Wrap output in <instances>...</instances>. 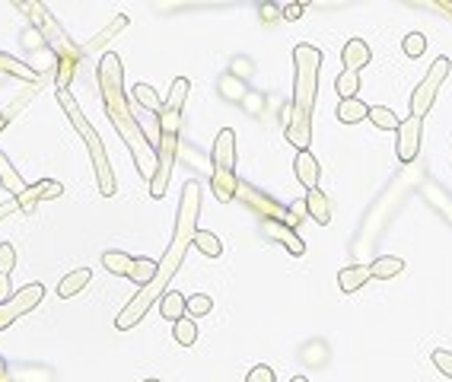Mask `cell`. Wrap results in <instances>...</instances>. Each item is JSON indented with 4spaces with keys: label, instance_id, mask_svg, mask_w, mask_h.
I'll use <instances>...</instances> for the list:
<instances>
[{
    "label": "cell",
    "instance_id": "cell-1",
    "mask_svg": "<svg viewBox=\"0 0 452 382\" xmlns=\"http://www.w3.org/2000/svg\"><path fill=\"white\" fill-rule=\"evenodd\" d=\"M198 210H201V188H198V182H188L185 191H182L179 217H175V236H172V243H169V252L163 255V261L156 264L153 280H150L146 287H140L137 296H134L131 303H128L125 309L118 313L115 325H118L121 332L134 328L140 319H144L146 309H150L156 299H163L169 280H172L175 271L182 268V258H185L188 245H191V239H195V233H198Z\"/></svg>",
    "mask_w": 452,
    "mask_h": 382
},
{
    "label": "cell",
    "instance_id": "cell-2",
    "mask_svg": "<svg viewBox=\"0 0 452 382\" xmlns=\"http://www.w3.org/2000/svg\"><path fill=\"white\" fill-rule=\"evenodd\" d=\"M99 90H102L105 111H109L115 131L131 146L137 172L144 175L146 182H153L156 179V150L150 146L140 121L134 118L131 102H128V96H125V64H121V57L115 55V51H105L102 61H99Z\"/></svg>",
    "mask_w": 452,
    "mask_h": 382
},
{
    "label": "cell",
    "instance_id": "cell-3",
    "mask_svg": "<svg viewBox=\"0 0 452 382\" xmlns=\"http://www.w3.org/2000/svg\"><path fill=\"white\" fill-rule=\"evenodd\" d=\"M296 57V93H293V118L287 128V140L296 150L309 146V118H313V105H315V90H319V64L322 55L313 45H296L293 51Z\"/></svg>",
    "mask_w": 452,
    "mask_h": 382
},
{
    "label": "cell",
    "instance_id": "cell-4",
    "mask_svg": "<svg viewBox=\"0 0 452 382\" xmlns=\"http://www.w3.org/2000/svg\"><path fill=\"white\" fill-rule=\"evenodd\" d=\"M57 102H61V109L67 111V118L74 121L77 134L83 137L86 150H90V160H93V169H96V182H99V195L111 198V195H115V175H111V166H109V153H105V144L99 140V134L93 131V125L86 121V115L80 111V105L74 102L70 90H57Z\"/></svg>",
    "mask_w": 452,
    "mask_h": 382
},
{
    "label": "cell",
    "instance_id": "cell-5",
    "mask_svg": "<svg viewBox=\"0 0 452 382\" xmlns=\"http://www.w3.org/2000/svg\"><path fill=\"white\" fill-rule=\"evenodd\" d=\"M233 166H236V134L226 128V131L217 134L214 144V195L220 201H230L236 195V175H233Z\"/></svg>",
    "mask_w": 452,
    "mask_h": 382
},
{
    "label": "cell",
    "instance_id": "cell-6",
    "mask_svg": "<svg viewBox=\"0 0 452 382\" xmlns=\"http://www.w3.org/2000/svg\"><path fill=\"white\" fill-rule=\"evenodd\" d=\"M42 296H45V287L42 284H26L22 290H16L7 303H0V332L13 325L20 315L32 313L35 306L42 303Z\"/></svg>",
    "mask_w": 452,
    "mask_h": 382
},
{
    "label": "cell",
    "instance_id": "cell-7",
    "mask_svg": "<svg viewBox=\"0 0 452 382\" xmlns=\"http://www.w3.org/2000/svg\"><path fill=\"white\" fill-rule=\"evenodd\" d=\"M446 74H449V61L439 57V61L433 64V70L427 74V80L414 90V96H411V115H414V118H424L427 111H430V105H433V99H437V90H439Z\"/></svg>",
    "mask_w": 452,
    "mask_h": 382
},
{
    "label": "cell",
    "instance_id": "cell-8",
    "mask_svg": "<svg viewBox=\"0 0 452 382\" xmlns=\"http://www.w3.org/2000/svg\"><path fill=\"white\" fill-rule=\"evenodd\" d=\"M418 146H420V118L411 115L404 125H398V160L411 163L418 156Z\"/></svg>",
    "mask_w": 452,
    "mask_h": 382
},
{
    "label": "cell",
    "instance_id": "cell-9",
    "mask_svg": "<svg viewBox=\"0 0 452 382\" xmlns=\"http://www.w3.org/2000/svg\"><path fill=\"white\" fill-rule=\"evenodd\" d=\"M61 191H64V188L57 185V182L45 179V182H39V185L26 188V191H22V195L16 198V201H20V210H22V214H32V210L39 207V204L45 201V198H57Z\"/></svg>",
    "mask_w": 452,
    "mask_h": 382
},
{
    "label": "cell",
    "instance_id": "cell-10",
    "mask_svg": "<svg viewBox=\"0 0 452 382\" xmlns=\"http://www.w3.org/2000/svg\"><path fill=\"white\" fill-rule=\"evenodd\" d=\"M265 233L271 239H278V243H284L287 249H290V255H306V245H303V239L293 233V226H284V223H265Z\"/></svg>",
    "mask_w": 452,
    "mask_h": 382
},
{
    "label": "cell",
    "instance_id": "cell-11",
    "mask_svg": "<svg viewBox=\"0 0 452 382\" xmlns=\"http://www.w3.org/2000/svg\"><path fill=\"white\" fill-rule=\"evenodd\" d=\"M296 179L306 188H315V182H319V163H315V156L309 150L296 153Z\"/></svg>",
    "mask_w": 452,
    "mask_h": 382
},
{
    "label": "cell",
    "instance_id": "cell-12",
    "mask_svg": "<svg viewBox=\"0 0 452 382\" xmlns=\"http://www.w3.org/2000/svg\"><path fill=\"white\" fill-rule=\"evenodd\" d=\"M402 271H404V261L398 255H379L373 264H369V278H379V280H389Z\"/></svg>",
    "mask_w": 452,
    "mask_h": 382
},
{
    "label": "cell",
    "instance_id": "cell-13",
    "mask_svg": "<svg viewBox=\"0 0 452 382\" xmlns=\"http://www.w3.org/2000/svg\"><path fill=\"white\" fill-rule=\"evenodd\" d=\"M102 268L109 274H118V278H131L134 258L125 255V252H118V249H111V252H105V255H102Z\"/></svg>",
    "mask_w": 452,
    "mask_h": 382
},
{
    "label": "cell",
    "instance_id": "cell-14",
    "mask_svg": "<svg viewBox=\"0 0 452 382\" xmlns=\"http://www.w3.org/2000/svg\"><path fill=\"white\" fill-rule=\"evenodd\" d=\"M90 278H93L90 268H77V271H70L67 278H64L61 284H57V296H61V299H70L74 293H80L86 284H90Z\"/></svg>",
    "mask_w": 452,
    "mask_h": 382
},
{
    "label": "cell",
    "instance_id": "cell-15",
    "mask_svg": "<svg viewBox=\"0 0 452 382\" xmlns=\"http://www.w3.org/2000/svg\"><path fill=\"white\" fill-rule=\"evenodd\" d=\"M0 185L7 188V191H10V195H13V198H20L22 191H26V188H29L26 182L20 179V172H16V169L10 166V160H7V156H4V150H0Z\"/></svg>",
    "mask_w": 452,
    "mask_h": 382
},
{
    "label": "cell",
    "instance_id": "cell-16",
    "mask_svg": "<svg viewBox=\"0 0 452 382\" xmlns=\"http://www.w3.org/2000/svg\"><path fill=\"white\" fill-rule=\"evenodd\" d=\"M341 55H344V64H348L344 70H354V74L363 67V64H369V57H373V55H369V48L360 42V39H350V42L344 45Z\"/></svg>",
    "mask_w": 452,
    "mask_h": 382
},
{
    "label": "cell",
    "instance_id": "cell-17",
    "mask_svg": "<svg viewBox=\"0 0 452 382\" xmlns=\"http://www.w3.org/2000/svg\"><path fill=\"white\" fill-rule=\"evenodd\" d=\"M338 118L344 121V125H357V121L369 118V105L360 102V99H341V105H338Z\"/></svg>",
    "mask_w": 452,
    "mask_h": 382
},
{
    "label": "cell",
    "instance_id": "cell-18",
    "mask_svg": "<svg viewBox=\"0 0 452 382\" xmlns=\"http://www.w3.org/2000/svg\"><path fill=\"white\" fill-rule=\"evenodd\" d=\"M338 280H341V290L344 293L360 290V287L369 280V264H354V268H344V271L338 274Z\"/></svg>",
    "mask_w": 452,
    "mask_h": 382
},
{
    "label": "cell",
    "instance_id": "cell-19",
    "mask_svg": "<svg viewBox=\"0 0 452 382\" xmlns=\"http://www.w3.org/2000/svg\"><path fill=\"white\" fill-rule=\"evenodd\" d=\"M160 313H163V319L179 322L182 315H185V296H182L179 290H166L160 299Z\"/></svg>",
    "mask_w": 452,
    "mask_h": 382
},
{
    "label": "cell",
    "instance_id": "cell-20",
    "mask_svg": "<svg viewBox=\"0 0 452 382\" xmlns=\"http://www.w3.org/2000/svg\"><path fill=\"white\" fill-rule=\"evenodd\" d=\"M306 210L313 214L315 223H322V226H325V223L331 220V210H328V198L322 195L319 188H309V195H306Z\"/></svg>",
    "mask_w": 452,
    "mask_h": 382
},
{
    "label": "cell",
    "instance_id": "cell-21",
    "mask_svg": "<svg viewBox=\"0 0 452 382\" xmlns=\"http://www.w3.org/2000/svg\"><path fill=\"white\" fill-rule=\"evenodd\" d=\"M188 90H191V83H188L185 76H179V80L172 83V90H169V99H166V105H163V111H172V115H182V105H185Z\"/></svg>",
    "mask_w": 452,
    "mask_h": 382
},
{
    "label": "cell",
    "instance_id": "cell-22",
    "mask_svg": "<svg viewBox=\"0 0 452 382\" xmlns=\"http://www.w3.org/2000/svg\"><path fill=\"white\" fill-rule=\"evenodd\" d=\"M191 245H195V249H201V255H207V258H220V252H223L220 239H217L214 233H204V229H198V233H195Z\"/></svg>",
    "mask_w": 452,
    "mask_h": 382
},
{
    "label": "cell",
    "instance_id": "cell-23",
    "mask_svg": "<svg viewBox=\"0 0 452 382\" xmlns=\"http://www.w3.org/2000/svg\"><path fill=\"white\" fill-rule=\"evenodd\" d=\"M156 264H160V261H153V258H134L131 280H134V284H140V287H146L150 280H153V274H156Z\"/></svg>",
    "mask_w": 452,
    "mask_h": 382
},
{
    "label": "cell",
    "instance_id": "cell-24",
    "mask_svg": "<svg viewBox=\"0 0 452 382\" xmlns=\"http://www.w3.org/2000/svg\"><path fill=\"white\" fill-rule=\"evenodd\" d=\"M134 99H137V102L144 105L146 111H156V115H160V111H163V102H160V96H156V90H153V86L137 83V86H134Z\"/></svg>",
    "mask_w": 452,
    "mask_h": 382
},
{
    "label": "cell",
    "instance_id": "cell-25",
    "mask_svg": "<svg viewBox=\"0 0 452 382\" xmlns=\"http://www.w3.org/2000/svg\"><path fill=\"white\" fill-rule=\"evenodd\" d=\"M172 334H175V341H179L182 348H191V344L198 341V325L191 319H185V315H182V319L175 322V332Z\"/></svg>",
    "mask_w": 452,
    "mask_h": 382
},
{
    "label": "cell",
    "instance_id": "cell-26",
    "mask_svg": "<svg viewBox=\"0 0 452 382\" xmlns=\"http://www.w3.org/2000/svg\"><path fill=\"white\" fill-rule=\"evenodd\" d=\"M369 118H373L376 128H385V131H398V125H402V121L395 118V111L379 109V105H373V109H369Z\"/></svg>",
    "mask_w": 452,
    "mask_h": 382
},
{
    "label": "cell",
    "instance_id": "cell-27",
    "mask_svg": "<svg viewBox=\"0 0 452 382\" xmlns=\"http://www.w3.org/2000/svg\"><path fill=\"white\" fill-rule=\"evenodd\" d=\"M125 26H128V16H118V20L111 22V26H109V29H105V32H102V35H96V39H93V42H86V45H83V48H80V51H93V48H102V45H105V42H109L111 35H118V32H121V29H125Z\"/></svg>",
    "mask_w": 452,
    "mask_h": 382
},
{
    "label": "cell",
    "instance_id": "cell-28",
    "mask_svg": "<svg viewBox=\"0 0 452 382\" xmlns=\"http://www.w3.org/2000/svg\"><path fill=\"white\" fill-rule=\"evenodd\" d=\"M357 86H360V76H357L354 70H344V74L338 76V96L341 99H354Z\"/></svg>",
    "mask_w": 452,
    "mask_h": 382
},
{
    "label": "cell",
    "instance_id": "cell-29",
    "mask_svg": "<svg viewBox=\"0 0 452 382\" xmlns=\"http://www.w3.org/2000/svg\"><path fill=\"white\" fill-rule=\"evenodd\" d=\"M210 309H214V303H210V296H204V293L185 299V313H191V315H207Z\"/></svg>",
    "mask_w": 452,
    "mask_h": 382
},
{
    "label": "cell",
    "instance_id": "cell-30",
    "mask_svg": "<svg viewBox=\"0 0 452 382\" xmlns=\"http://www.w3.org/2000/svg\"><path fill=\"white\" fill-rule=\"evenodd\" d=\"M0 67L10 70V74H16V76H22V80H35V76H39L32 67H26V64L13 61V57H7V55H0Z\"/></svg>",
    "mask_w": 452,
    "mask_h": 382
},
{
    "label": "cell",
    "instance_id": "cell-31",
    "mask_svg": "<svg viewBox=\"0 0 452 382\" xmlns=\"http://www.w3.org/2000/svg\"><path fill=\"white\" fill-rule=\"evenodd\" d=\"M427 51V39L420 32H411L408 39H404V55L408 57H420Z\"/></svg>",
    "mask_w": 452,
    "mask_h": 382
},
{
    "label": "cell",
    "instance_id": "cell-32",
    "mask_svg": "<svg viewBox=\"0 0 452 382\" xmlns=\"http://www.w3.org/2000/svg\"><path fill=\"white\" fill-rule=\"evenodd\" d=\"M13 264H16V252H13V245L4 243V245H0V274H7V278H10V271H13Z\"/></svg>",
    "mask_w": 452,
    "mask_h": 382
},
{
    "label": "cell",
    "instance_id": "cell-33",
    "mask_svg": "<svg viewBox=\"0 0 452 382\" xmlns=\"http://www.w3.org/2000/svg\"><path fill=\"white\" fill-rule=\"evenodd\" d=\"M433 363L439 367V373L452 376V354L449 350H433Z\"/></svg>",
    "mask_w": 452,
    "mask_h": 382
},
{
    "label": "cell",
    "instance_id": "cell-34",
    "mask_svg": "<svg viewBox=\"0 0 452 382\" xmlns=\"http://www.w3.org/2000/svg\"><path fill=\"white\" fill-rule=\"evenodd\" d=\"M245 382H274V369L271 367H255Z\"/></svg>",
    "mask_w": 452,
    "mask_h": 382
},
{
    "label": "cell",
    "instance_id": "cell-35",
    "mask_svg": "<svg viewBox=\"0 0 452 382\" xmlns=\"http://www.w3.org/2000/svg\"><path fill=\"white\" fill-rule=\"evenodd\" d=\"M13 210H20V201H16V198H10V201H4V204H0V220H7V217L13 214Z\"/></svg>",
    "mask_w": 452,
    "mask_h": 382
},
{
    "label": "cell",
    "instance_id": "cell-36",
    "mask_svg": "<svg viewBox=\"0 0 452 382\" xmlns=\"http://www.w3.org/2000/svg\"><path fill=\"white\" fill-rule=\"evenodd\" d=\"M10 296H13V293H10V278L7 274H0V303H7Z\"/></svg>",
    "mask_w": 452,
    "mask_h": 382
},
{
    "label": "cell",
    "instance_id": "cell-37",
    "mask_svg": "<svg viewBox=\"0 0 452 382\" xmlns=\"http://www.w3.org/2000/svg\"><path fill=\"white\" fill-rule=\"evenodd\" d=\"M284 16L287 20H299V16H303V7H299V4H290V7L284 10Z\"/></svg>",
    "mask_w": 452,
    "mask_h": 382
},
{
    "label": "cell",
    "instance_id": "cell-38",
    "mask_svg": "<svg viewBox=\"0 0 452 382\" xmlns=\"http://www.w3.org/2000/svg\"><path fill=\"white\" fill-rule=\"evenodd\" d=\"M261 16H265V20H271V16H278V10H274L271 4H268V7H261Z\"/></svg>",
    "mask_w": 452,
    "mask_h": 382
},
{
    "label": "cell",
    "instance_id": "cell-39",
    "mask_svg": "<svg viewBox=\"0 0 452 382\" xmlns=\"http://www.w3.org/2000/svg\"><path fill=\"white\" fill-rule=\"evenodd\" d=\"M293 382H306V379H303V376H296V379H293Z\"/></svg>",
    "mask_w": 452,
    "mask_h": 382
},
{
    "label": "cell",
    "instance_id": "cell-40",
    "mask_svg": "<svg viewBox=\"0 0 452 382\" xmlns=\"http://www.w3.org/2000/svg\"><path fill=\"white\" fill-rule=\"evenodd\" d=\"M144 382H160V379H144Z\"/></svg>",
    "mask_w": 452,
    "mask_h": 382
}]
</instances>
